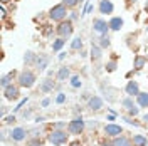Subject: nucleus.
<instances>
[{
  "instance_id": "f257e3e1",
  "label": "nucleus",
  "mask_w": 148,
  "mask_h": 146,
  "mask_svg": "<svg viewBox=\"0 0 148 146\" xmlns=\"http://www.w3.org/2000/svg\"><path fill=\"white\" fill-rule=\"evenodd\" d=\"M36 81H37L36 72H32L30 69H24V71H20V72L17 74V84L20 87L29 89V87H32V86L36 84Z\"/></svg>"
},
{
  "instance_id": "f03ea898",
  "label": "nucleus",
  "mask_w": 148,
  "mask_h": 146,
  "mask_svg": "<svg viewBox=\"0 0 148 146\" xmlns=\"http://www.w3.org/2000/svg\"><path fill=\"white\" fill-rule=\"evenodd\" d=\"M67 15H69V12H67V7H66L64 3H57V5H54L52 9L49 10V18L57 22V24L66 20Z\"/></svg>"
},
{
  "instance_id": "7ed1b4c3",
  "label": "nucleus",
  "mask_w": 148,
  "mask_h": 146,
  "mask_svg": "<svg viewBox=\"0 0 148 146\" xmlns=\"http://www.w3.org/2000/svg\"><path fill=\"white\" fill-rule=\"evenodd\" d=\"M73 32H74V25H73V20H69V18L59 22L57 27H56V34L59 37H62V39H69L73 35Z\"/></svg>"
},
{
  "instance_id": "20e7f679",
  "label": "nucleus",
  "mask_w": 148,
  "mask_h": 146,
  "mask_svg": "<svg viewBox=\"0 0 148 146\" xmlns=\"http://www.w3.org/2000/svg\"><path fill=\"white\" fill-rule=\"evenodd\" d=\"M67 138H69V134L66 133V129H52L51 134L47 136V139L56 146H62V145H66Z\"/></svg>"
},
{
  "instance_id": "39448f33",
  "label": "nucleus",
  "mask_w": 148,
  "mask_h": 146,
  "mask_svg": "<svg viewBox=\"0 0 148 146\" xmlns=\"http://www.w3.org/2000/svg\"><path fill=\"white\" fill-rule=\"evenodd\" d=\"M86 128V123H84V119L81 116H77V118H74L69 124H67V131H69V134H81Z\"/></svg>"
},
{
  "instance_id": "423d86ee",
  "label": "nucleus",
  "mask_w": 148,
  "mask_h": 146,
  "mask_svg": "<svg viewBox=\"0 0 148 146\" xmlns=\"http://www.w3.org/2000/svg\"><path fill=\"white\" fill-rule=\"evenodd\" d=\"M92 30H94L96 34H99V35H104V34H108L111 30L110 22H106L104 18H94V20H92Z\"/></svg>"
},
{
  "instance_id": "0eeeda50",
  "label": "nucleus",
  "mask_w": 148,
  "mask_h": 146,
  "mask_svg": "<svg viewBox=\"0 0 148 146\" xmlns=\"http://www.w3.org/2000/svg\"><path fill=\"white\" fill-rule=\"evenodd\" d=\"M3 96H5V99L9 101H17L20 98V86H15V84H10L7 87H3Z\"/></svg>"
},
{
  "instance_id": "6e6552de",
  "label": "nucleus",
  "mask_w": 148,
  "mask_h": 146,
  "mask_svg": "<svg viewBox=\"0 0 148 146\" xmlns=\"http://www.w3.org/2000/svg\"><path fill=\"white\" fill-rule=\"evenodd\" d=\"M121 133H123V128H121L120 124L110 123V124H106V126H104V134H106V136H110V138L120 136Z\"/></svg>"
},
{
  "instance_id": "1a4fd4ad",
  "label": "nucleus",
  "mask_w": 148,
  "mask_h": 146,
  "mask_svg": "<svg viewBox=\"0 0 148 146\" xmlns=\"http://www.w3.org/2000/svg\"><path fill=\"white\" fill-rule=\"evenodd\" d=\"M25 136H27V129L25 128H14L12 131H10V138H12L14 141H17V143L24 141Z\"/></svg>"
},
{
  "instance_id": "9d476101",
  "label": "nucleus",
  "mask_w": 148,
  "mask_h": 146,
  "mask_svg": "<svg viewBox=\"0 0 148 146\" xmlns=\"http://www.w3.org/2000/svg\"><path fill=\"white\" fill-rule=\"evenodd\" d=\"M51 62V57L46 54H37V59H36V67L37 71H44L47 65Z\"/></svg>"
},
{
  "instance_id": "9b49d317",
  "label": "nucleus",
  "mask_w": 148,
  "mask_h": 146,
  "mask_svg": "<svg viewBox=\"0 0 148 146\" xmlns=\"http://www.w3.org/2000/svg\"><path fill=\"white\" fill-rule=\"evenodd\" d=\"M113 12H114V5H113L111 0H101V2H99V14L110 15Z\"/></svg>"
},
{
  "instance_id": "f8f14e48",
  "label": "nucleus",
  "mask_w": 148,
  "mask_h": 146,
  "mask_svg": "<svg viewBox=\"0 0 148 146\" xmlns=\"http://www.w3.org/2000/svg\"><path fill=\"white\" fill-rule=\"evenodd\" d=\"M56 87V82L52 81V77H46L44 81L40 82V86H39V89H40V92H44V94H47V92H52Z\"/></svg>"
},
{
  "instance_id": "ddd939ff",
  "label": "nucleus",
  "mask_w": 148,
  "mask_h": 146,
  "mask_svg": "<svg viewBox=\"0 0 148 146\" xmlns=\"http://www.w3.org/2000/svg\"><path fill=\"white\" fill-rule=\"evenodd\" d=\"M125 92L128 94V96H131V98H136L140 94V86L136 81H128V84H126V87H125Z\"/></svg>"
},
{
  "instance_id": "4468645a",
  "label": "nucleus",
  "mask_w": 148,
  "mask_h": 146,
  "mask_svg": "<svg viewBox=\"0 0 148 146\" xmlns=\"http://www.w3.org/2000/svg\"><path fill=\"white\" fill-rule=\"evenodd\" d=\"M56 79L59 82H66L71 79V69L69 67H66V65H62V67H59V71H57V74H56Z\"/></svg>"
},
{
  "instance_id": "2eb2a0df",
  "label": "nucleus",
  "mask_w": 148,
  "mask_h": 146,
  "mask_svg": "<svg viewBox=\"0 0 148 146\" xmlns=\"http://www.w3.org/2000/svg\"><path fill=\"white\" fill-rule=\"evenodd\" d=\"M88 108L91 111H99L103 108V99L99 96H91V98L88 99Z\"/></svg>"
},
{
  "instance_id": "dca6fc26",
  "label": "nucleus",
  "mask_w": 148,
  "mask_h": 146,
  "mask_svg": "<svg viewBox=\"0 0 148 146\" xmlns=\"http://www.w3.org/2000/svg\"><path fill=\"white\" fill-rule=\"evenodd\" d=\"M111 146H131V141L125 136H116V138H113Z\"/></svg>"
},
{
  "instance_id": "f3484780",
  "label": "nucleus",
  "mask_w": 148,
  "mask_h": 146,
  "mask_svg": "<svg viewBox=\"0 0 148 146\" xmlns=\"http://www.w3.org/2000/svg\"><path fill=\"white\" fill-rule=\"evenodd\" d=\"M66 40L67 39H62V37H57L56 40H52V52H61L62 47L66 46Z\"/></svg>"
},
{
  "instance_id": "a211bd4d",
  "label": "nucleus",
  "mask_w": 148,
  "mask_h": 146,
  "mask_svg": "<svg viewBox=\"0 0 148 146\" xmlns=\"http://www.w3.org/2000/svg\"><path fill=\"white\" fill-rule=\"evenodd\" d=\"M121 27H123V18L121 17H113L110 20V29L111 30L118 32V30H121Z\"/></svg>"
},
{
  "instance_id": "6ab92c4d",
  "label": "nucleus",
  "mask_w": 148,
  "mask_h": 146,
  "mask_svg": "<svg viewBox=\"0 0 148 146\" xmlns=\"http://www.w3.org/2000/svg\"><path fill=\"white\" fill-rule=\"evenodd\" d=\"M36 59H37V54L32 52V50H27L25 55H24V62H25V65H36Z\"/></svg>"
},
{
  "instance_id": "aec40b11",
  "label": "nucleus",
  "mask_w": 148,
  "mask_h": 146,
  "mask_svg": "<svg viewBox=\"0 0 148 146\" xmlns=\"http://www.w3.org/2000/svg\"><path fill=\"white\" fill-rule=\"evenodd\" d=\"M147 64V57H143V55H136L135 57V62H133V67H135V71H141L143 67Z\"/></svg>"
},
{
  "instance_id": "412c9836",
  "label": "nucleus",
  "mask_w": 148,
  "mask_h": 146,
  "mask_svg": "<svg viewBox=\"0 0 148 146\" xmlns=\"http://www.w3.org/2000/svg\"><path fill=\"white\" fill-rule=\"evenodd\" d=\"M101 52H103V49L99 46H98V44H92L91 46V59L92 61H99V59H101Z\"/></svg>"
},
{
  "instance_id": "4be33fe9",
  "label": "nucleus",
  "mask_w": 148,
  "mask_h": 146,
  "mask_svg": "<svg viewBox=\"0 0 148 146\" xmlns=\"http://www.w3.org/2000/svg\"><path fill=\"white\" fill-rule=\"evenodd\" d=\"M136 102L140 108H148V92H140L136 96Z\"/></svg>"
},
{
  "instance_id": "5701e85b",
  "label": "nucleus",
  "mask_w": 148,
  "mask_h": 146,
  "mask_svg": "<svg viewBox=\"0 0 148 146\" xmlns=\"http://www.w3.org/2000/svg\"><path fill=\"white\" fill-rule=\"evenodd\" d=\"M111 44V39L108 34H104V35H99V39H98V46L101 47V49H106V47H110Z\"/></svg>"
},
{
  "instance_id": "b1692460",
  "label": "nucleus",
  "mask_w": 148,
  "mask_h": 146,
  "mask_svg": "<svg viewBox=\"0 0 148 146\" xmlns=\"http://www.w3.org/2000/svg\"><path fill=\"white\" fill-rule=\"evenodd\" d=\"M133 145L135 146H147L148 139L143 136V134H135V136H133Z\"/></svg>"
},
{
  "instance_id": "393cba45",
  "label": "nucleus",
  "mask_w": 148,
  "mask_h": 146,
  "mask_svg": "<svg viewBox=\"0 0 148 146\" xmlns=\"http://www.w3.org/2000/svg\"><path fill=\"white\" fill-rule=\"evenodd\" d=\"M14 76H15V72H9V74H5L3 77H2V87H7V86H10L12 84V81H14Z\"/></svg>"
},
{
  "instance_id": "a878e982",
  "label": "nucleus",
  "mask_w": 148,
  "mask_h": 146,
  "mask_svg": "<svg viewBox=\"0 0 148 146\" xmlns=\"http://www.w3.org/2000/svg\"><path fill=\"white\" fill-rule=\"evenodd\" d=\"M71 49L73 50H81L83 49V39L81 37H74L73 42H71Z\"/></svg>"
},
{
  "instance_id": "bb28decb",
  "label": "nucleus",
  "mask_w": 148,
  "mask_h": 146,
  "mask_svg": "<svg viewBox=\"0 0 148 146\" xmlns=\"http://www.w3.org/2000/svg\"><path fill=\"white\" fill-rule=\"evenodd\" d=\"M71 87H74V89H77V87H81L83 86V81H81V77L79 76H71Z\"/></svg>"
},
{
  "instance_id": "cd10ccee",
  "label": "nucleus",
  "mask_w": 148,
  "mask_h": 146,
  "mask_svg": "<svg viewBox=\"0 0 148 146\" xmlns=\"http://www.w3.org/2000/svg\"><path fill=\"white\" fill-rule=\"evenodd\" d=\"M116 67H118V64H116V61H114V59H113V61H108L106 65H104L106 72H114V71H116Z\"/></svg>"
},
{
  "instance_id": "c85d7f7f",
  "label": "nucleus",
  "mask_w": 148,
  "mask_h": 146,
  "mask_svg": "<svg viewBox=\"0 0 148 146\" xmlns=\"http://www.w3.org/2000/svg\"><path fill=\"white\" fill-rule=\"evenodd\" d=\"M121 104H123L126 109H131V108H135V101H133V98H131V96L125 98V99L121 101Z\"/></svg>"
},
{
  "instance_id": "c756f323",
  "label": "nucleus",
  "mask_w": 148,
  "mask_h": 146,
  "mask_svg": "<svg viewBox=\"0 0 148 146\" xmlns=\"http://www.w3.org/2000/svg\"><path fill=\"white\" fill-rule=\"evenodd\" d=\"M79 2H81V0H62V3H64L67 9H74Z\"/></svg>"
},
{
  "instance_id": "7c9ffc66",
  "label": "nucleus",
  "mask_w": 148,
  "mask_h": 146,
  "mask_svg": "<svg viewBox=\"0 0 148 146\" xmlns=\"http://www.w3.org/2000/svg\"><path fill=\"white\" fill-rule=\"evenodd\" d=\"M56 102H57V104H62V102H66V94H64V92H59V94H57Z\"/></svg>"
},
{
  "instance_id": "2f4dec72",
  "label": "nucleus",
  "mask_w": 148,
  "mask_h": 146,
  "mask_svg": "<svg viewBox=\"0 0 148 146\" xmlns=\"http://www.w3.org/2000/svg\"><path fill=\"white\" fill-rule=\"evenodd\" d=\"M3 123H5V124H14V123H15V116L12 114V116H9V118H5Z\"/></svg>"
},
{
  "instance_id": "473e14b6",
  "label": "nucleus",
  "mask_w": 148,
  "mask_h": 146,
  "mask_svg": "<svg viewBox=\"0 0 148 146\" xmlns=\"http://www.w3.org/2000/svg\"><path fill=\"white\" fill-rule=\"evenodd\" d=\"M138 113H140V108H136V106H135V108H131V109H128V114H130V116H136Z\"/></svg>"
},
{
  "instance_id": "72a5a7b5",
  "label": "nucleus",
  "mask_w": 148,
  "mask_h": 146,
  "mask_svg": "<svg viewBox=\"0 0 148 146\" xmlns=\"http://www.w3.org/2000/svg\"><path fill=\"white\" fill-rule=\"evenodd\" d=\"M54 34V29H51L49 25H47V29H44V35H47V37H51Z\"/></svg>"
},
{
  "instance_id": "f704fd0d",
  "label": "nucleus",
  "mask_w": 148,
  "mask_h": 146,
  "mask_svg": "<svg viewBox=\"0 0 148 146\" xmlns=\"http://www.w3.org/2000/svg\"><path fill=\"white\" fill-rule=\"evenodd\" d=\"M29 146H42V143H40V141L36 138V139H32V141L29 143Z\"/></svg>"
},
{
  "instance_id": "c9c22d12",
  "label": "nucleus",
  "mask_w": 148,
  "mask_h": 146,
  "mask_svg": "<svg viewBox=\"0 0 148 146\" xmlns=\"http://www.w3.org/2000/svg\"><path fill=\"white\" fill-rule=\"evenodd\" d=\"M54 129H66V123H56Z\"/></svg>"
},
{
  "instance_id": "e433bc0d",
  "label": "nucleus",
  "mask_w": 148,
  "mask_h": 146,
  "mask_svg": "<svg viewBox=\"0 0 148 146\" xmlns=\"http://www.w3.org/2000/svg\"><path fill=\"white\" fill-rule=\"evenodd\" d=\"M25 102H27V98H25V99H22V101H20V102H18V106H17V108H15V111H20V109H22V106H24Z\"/></svg>"
},
{
  "instance_id": "4c0bfd02",
  "label": "nucleus",
  "mask_w": 148,
  "mask_h": 146,
  "mask_svg": "<svg viewBox=\"0 0 148 146\" xmlns=\"http://www.w3.org/2000/svg\"><path fill=\"white\" fill-rule=\"evenodd\" d=\"M40 104H42V108H47V106L51 104V99H49V98H46V99H42V102H40Z\"/></svg>"
},
{
  "instance_id": "58836bf2",
  "label": "nucleus",
  "mask_w": 148,
  "mask_h": 146,
  "mask_svg": "<svg viewBox=\"0 0 148 146\" xmlns=\"http://www.w3.org/2000/svg\"><path fill=\"white\" fill-rule=\"evenodd\" d=\"M77 12H71V15H69V20H77Z\"/></svg>"
},
{
  "instance_id": "ea45409f",
  "label": "nucleus",
  "mask_w": 148,
  "mask_h": 146,
  "mask_svg": "<svg viewBox=\"0 0 148 146\" xmlns=\"http://www.w3.org/2000/svg\"><path fill=\"white\" fill-rule=\"evenodd\" d=\"M0 14H2V18H5V17H7V10H5V7H3V5L0 7Z\"/></svg>"
},
{
  "instance_id": "a19ab883",
  "label": "nucleus",
  "mask_w": 148,
  "mask_h": 146,
  "mask_svg": "<svg viewBox=\"0 0 148 146\" xmlns=\"http://www.w3.org/2000/svg\"><path fill=\"white\" fill-rule=\"evenodd\" d=\"M64 57H66V52H61V54H59V57H57V59H59V61H64Z\"/></svg>"
},
{
  "instance_id": "79ce46f5",
  "label": "nucleus",
  "mask_w": 148,
  "mask_h": 146,
  "mask_svg": "<svg viewBox=\"0 0 148 146\" xmlns=\"http://www.w3.org/2000/svg\"><path fill=\"white\" fill-rule=\"evenodd\" d=\"M69 146H81V143H79V141H73Z\"/></svg>"
},
{
  "instance_id": "37998d69",
  "label": "nucleus",
  "mask_w": 148,
  "mask_h": 146,
  "mask_svg": "<svg viewBox=\"0 0 148 146\" xmlns=\"http://www.w3.org/2000/svg\"><path fill=\"white\" fill-rule=\"evenodd\" d=\"M5 114H7V108L3 106V108H2V116H5Z\"/></svg>"
},
{
  "instance_id": "c03bdc74",
  "label": "nucleus",
  "mask_w": 148,
  "mask_h": 146,
  "mask_svg": "<svg viewBox=\"0 0 148 146\" xmlns=\"http://www.w3.org/2000/svg\"><path fill=\"white\" fill-rule=\"evenodd\" d=\"M54 76V71H47V77H52Z\"/></svg>"
},
{
  "instance_id": "a18cd8bd",
  "label": "nucleus",
  "mask_w": 148,
  "mask_h": 146,
  "mask_svg": "<svg viewBox=\"0 0 148 146\" xmlns=\"http://www.w3.org/2000/svg\"><path fill=\"white\" fill-rule=\"evenodd\" d=\"M108 121H114V114H110L108 116Z\"/></svg>"
},
{
  "instance_id": "49530a36",
  "label": "nucleus",
  "mask_w": 148,
  "mask_h": 146,
  "mask_svg": "<svg viewBox=\"0 0 148 146\" xmlns=\"http://www.w3.org/2000/svg\"><path fill=\"white\" fill-rule=\"evenodd\" d=\"M0 2H2V5H5V3H9L10 0H0Z\"/></svg>"
},
{
  "instance_id": "de8ad7c7",
  "label": "nucleus",
  "mask_w": 148,
  "mask_h": 146,
  "mask_svg": "<svg viewBox=\"0 0 148 146\" xmlns=\"http://www.w3.org/2000/svg\"><path fill=\"white\" fill-rule=\"evenodd\" d=\"M143 121H147V123H148V114H145V116H143Z\"/></svg>"
},
{
  "instance_id": "09e8293b",
  "label": "nucleus",
  "mask_w": 148,
  "mask_h": 146,
  "mask_svg": "<svg viewBox=\"0 0 148 146\" xmlns=\"http://www.w3.org/2000/svg\"><path fill=\"white\" fill-rule=\"evenodd\" d=\"M103 146H111V143H104V145H103Z\"/></svg>"
},
{
  "instance_id": "8fccbe9b",
  "label": "nucleus",
  "mask_w": 148,
  "mask_h": 146,
  "mask_svg": "<svg viewBox=\"0 0 148 146\" xmlns=\"http://www.w3.org/2000/svg\"><path fill=\"white\" fill-rule=\"evenodd\" d=\"M145 10H147V12H148V3H147V5H145Z\"/></svg>"
},
{
  "instance_id": "3c124183",
  "label": "nucleus",
  "mask_w": 148,
  "mask_h": 146,
  "mask_svg": "<svg viewBox=\"0 0 148 146\" xmlns=\"http://www.w3.org/2000/svg\"><path fill=\"white\" fill-rule=\"evenodd\" d=\"M14 2H20V0H14Z\"/></svg>"
},
{
  "instance_id": "603ef678",
  "label": "nucleus",
  "mask_w": 148,
  "mask_h": 146,
  "mask_svg": "<svg viewBox=\"0 0 148 146\" xmlns=\"http://www.w3.org/2000/svg\"><path fill=\"white\" fill-rule=\"evenodd\" d=\"M131 2H135V0H131Z\"/></svg>"
},
{
  "instance_id": "864d4df0",
  "label": "nucleus",
  "mask_w": 148,
  "mask_h": 146,
  "mask_svg": "<svg viewBox=\"0 0 148 146\" xmlns=\"http://www.w3.org/2000/svg\"><path fill=\"white\" fill-rule=\"evenodd\" d=\"M147 146H148V145H147Z\"/></svg>"
}]
</instances>
